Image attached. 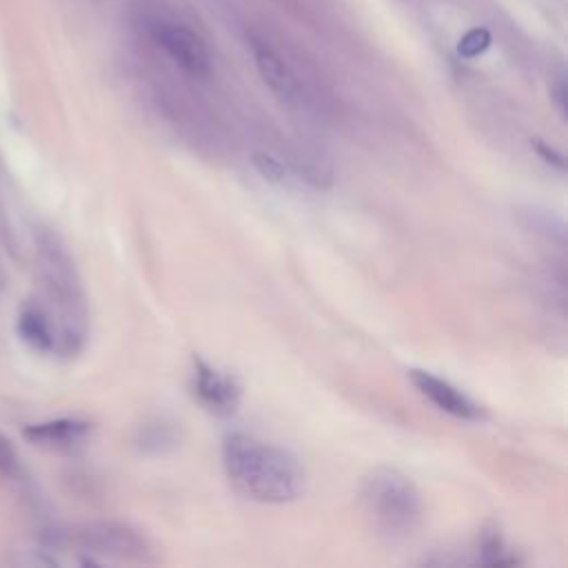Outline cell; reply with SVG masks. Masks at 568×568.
Instances as JSON below:
<instances>
[{
  "label": "cell",
  "mask_w": 568,
  "mask_h": 568,
  "mask_svg": "<svg viewBox=\"0 0 568 568\" xmlns=\"http://www.w3.org/2000/svg\"><path fill=\"white\" fill-rule=\"evenodd\" d=\"M67 541L84 552L113 557L120 561H153L155 550L144 532L122 521H91L69 530Z\"/></svg>",
  "instance_id": "obj_4"
},
{
  "label": "cell",
  "mask_w": 568,
  "mask_h": 568,
  "mask_svg": "<svg viewBox=\"0 0 568 568\" xmlns=\"http://www.w3.org/2000/svg\"><path fill=\"white\" fill-rule=\"evenodd\" d=\"M248 49L255 62V69L260 73V78L264 80V84L286 104H293L300 100V80L295 78V73L291 71V67L282 60V55L262 38L257 36H248Z\"/></svg>",
  "instance_id": "obj_8"
},
{
  "label": "cell",
  "mask_w": 568,
  "mask_h": 568,
  "mask_svg": "<svg viewBox=\"0 0 568 568\" xmlns=\"http://www.w3.org/2000/svg\"><path fill=\"white\" fill-rule=\"evenodd\" d=\"M138 448L151 455H162L173 450L180 444V430L173 422H166L162 417H155L151 422H146L144 426H140L138 430Z\"/></svg>",
  "instance_id": "obj_11"
},
{
  "label": "cell",
  "mask_w": 568,
  "mask_h": 568,
  "mask_svg": "<svg viewBox=\"0 0 568 568\" xmlns=\"http://www.w3.org/2000/svg\"><path fill=\"white\" fill-rule=\"evenodd\" d=\"M488 47H490V33H488L486 29H473V31H468V33L459 40L457 51H459V55H464V58H475V55L484 53Z\"/></svg>",
  "instance_id": "obj_14"
},
{
  "label": "cell",
  "mask_w": 568,
  "mask_h": 568,
  "mask_svg": "<svg viewBox=\"0 0 568 568\" xmlns=\"http://www.w3.org/2000/svg\"><path fill=\"white\" fill-rule=\"evenodd\" d=\"M36 262L55 311V348L64 355H78L89 335V306L75 262L53 231H40L36 240Z\"/></svg>",
  "instance_id": "obj_2"
},
{
  "label": "cell",
  "mask_w": 568,
  "mask_h": 568,
  "mask_svg": "<svg viewBox=\"0 0 568 568\" xmlns=\"http://www.w3.org/2000/svg\"><path fill=\"white\" fill-rule=\"evenodd\" d=\"M552 98H555L557 109H559L561 113H566V82H564V78H559L557 84L552 87Z\"/></svg>",
  "instance_id": "obj_17"
},
{
  "label": "cell",
  "mask_w": 568,
  "mask_h": 568,
  "mask_svg": "<svg viewBox=\"0 0 568 568\" xmlns=\"http://www.w3.org/2000/svg\"><path fill=\"white\" fill-rule=\"evenodd\" d=\"M408 377H410L413 386L426 399H430L439 410H444L457 419H468V422H477L484 417V408L479 404H475L466 393H462L450 382H446L428 371H422V368L408 371Z\"/></svg>",
  "instance_id": "obj_7"
},
{
  "label": "cell",
  "mask_w": 568,
  "mask_h": 568,
  "mask_svg": "<svg viewBox=\"0 0 568 568\" xmlns=\"http://www.w3.org/2000/svg\"><path fill=\"white\" fill-rule=\"evenodd\" d=\"M191 388L195 399L217 417H231L240 406V384L233 375L211 366L202 357H193Z\"/></svg>",
  "instance_id": "obj_6"
},
{
  "label": "cell",
  "mask_w": 568,
  "mask_h": 568,
  "mask_svg": "<svg viewBox=\"0 0 568 568\" xmlns=\"http://www.w3.org/2000/svg\"><path fill=\"white\" fill-rule=\"evenodd\" d=\"M251 164H253V169H255L264 180H268V182H273V184H284V182H286V166H284L277 158H273V155H268V153H264V151H255V153L251 155Z\"/></svg>",
  "instance_id": "obj_13"
},
{
  "label": "cell",
  "mask_w": 568,
  "mask_h": 568,
  "mask_svg": "<svg viewBox=\"0 0 568 568\" xmlns=\"http://www.w3.org/2000/svg\"><path fill=\"white\" fill-rule=\"evenodd\" d=\"M4 282H7V275H4V268H2V262H0V288L4 286Z\"/></svg>",
  "instance_id": "obj_18"
},
{
  "label": "cell",
  "mask_w": 568,
  "mask_h": 568,
  "mask_svg": "<svg viewBox=\"0 0 568 568\" xmlns=\"http://www.w3.org/2000/svg\"><path fill=\"white\" fill-rule=\"evenodd\" d=\"M91 430V424L75 417H62L51 419L42 424H31L24 428V437L40 446H55V448H69L80 444Z\"/></svg>",
  "instance_id": "obj_10"
},
{
  "label": "cell",
  "mask_w": 568,
  "mask_h": 568,
  "mask_svg": "<svg viewBox=\"0 0 568 568\" xmlns=\"http://www.w3.org/2000/svg\"><path fill=\"white\" fill-rule=\"evenodd\" d=\"M20 470V459L11 442L0 433V475L2 477H16Z\"/></svg>",
  "instance_id": "obj_15"
},
{
  "label": "cell",
  "mask_w": 568,
  "mask_h": 568,
  "mask_svg": "<svg viewBox=\"0 0 568 568\" xmlns=\"http://www.w3.org/2000/svg\"><path fill=\"white\" fill-rule=\"evenodd\" d=\"M16 331L20 339L33 351L49 353L58 346V333L51 315L38 304H24L18 313Z\"/></svg>",
  "instance_id": "obj_9"
},
{
  "label": "cell",
  "mask_w": 568,
  "mask_h": 568,
  "mask_svg": "<svg viewBox=\"0 0 568 568\" xmlns=\"http://www.w3.org/2000/svg\"><path fill=\"white\" fill-rule=\"evenodd\" d=\"M149 36L166 51V55L191 75H206L211 71V55L204 40L180 22H151Z\"/></svg>",
  "instance_id": "obj_5"
},
{
  "label": "cell",
  "mask_w": 568,
  "mask_h": 568,
  "mask_svg": "<svg viewBox=\"0 0 568 568\" xmlns=\"http://www.w3.org/2000/svg\"><path fill=\"white\" fill-rule=\"evenodd\" d=\"M357 499L371 526L388 539H404L422 524V495L413 479L397 468H373L362 479Z\"/></svg>",
  "instance_id": "obj_3"
},
{
  "label": "cell",
  "mask_w": 568,
  "mask_h": 568,
  "mask_svg": "<svg viewBox=\"0 0 568 568\" xmlns=\"http://www.w3.org/2000/svg\"><path fill=\"white\" fill-rule=\"evenodd\" d=\"M506 544L497 530V526H490L479 537V561L486 566H506L517 564L519 559L513 555H506Z\"/></svg>",
  "instance_id": "obj_12"
},
{
  "label": "cell",
  "mask_w": 568,
  "mask_h": 568,
  "mask_svg": "<svg viewBox=\"0 0 568 568\" xmlns=\"http://www.w3.org/2000/svg\"><path fill=\"white\" fill-rule=\"evenodd\" d=\"M535 149H537V153L544 158V162L552 164V166H555V169H559V171H564V169H566V160H564V155H561L559 151H555L552 146L544 144L541 140H535Z\"/></svg>",
  "instance_id": "obj_16"
},
{
  "label": "cell",
  "mask_w": 568,
  "mask_h": 568,
  "mask_svg": "<svg viewBox=\"0 0 568 568\" xmlns=\"http://www.w3.org/2000/svg\"><path fill=\"white\" fill-rule=\"evenodd\" d=\"M222 466L237 493L262 504H288L304 490L300 462L288 450L246 433L224 437Z\"/></svg>",
  "instance_id": "obj_1"
}]
</instances>
